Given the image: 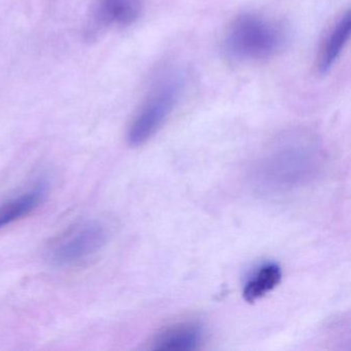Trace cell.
<instances>
[{
    "label": "cell",
    "mask_w": 351,
    "mask_h": 351,
    "mask_svg": "<svg viewBox=\"0 0 351 351\" xmlns=\"http://www.w3.org/2000/svg\"><path fill=\"white\" fill-rule=\"evenodd\" d=\"M322 163L324 154L313 136L289 133L276 139L258 158L252 182L266 195L293 192L315 180Z\"/></svg>",
    "instance_id": "cell-1"
},
{
    "label": "cell",
    "mask_w": 351,
    "mask_h": 351,
    "mask_svg": "<svg viewBox=\"0 0 351 351\" xmlns=\"http://www.w3.org/2000/svg\"><path fill=\"white\" fill-rule=\"evenodd\" d=\"M287 43V32L277 22L258 14L238 16L226 34L225 51L238 62H252L272 58Z\"/></svg>",
    "instance_id": "cell-2"
},
{
    "label": "cell",
    "mask_w": 351,
    "mask_h": 351,
    "mask_svg": "<svg viewBox=\"0 0 351 351\" xmlns=\"http://www.w3.org/2000/svg\"><path fill=\"white\" fill-rule=\"evenodd\" d=\"M184 89L182 75L169 73L160 77L131 122L127 141L141 147L155 136L176 110Z\"/></svg>",
    "instance_id": "cell-3"
},
{
    "label": "cell",
    "mask_w": 351,
    "mask_h": 351,
    "mask_svg": "<svg viewBox=\"0 0 351 351\" xmlns=\"http://www.w3.org/2000/svg\"><path fill=\"white\" fill-rule=\"evenodd\" d=\"M108 235L100 223H82L61 238L50 252L57 266H73L97 254L106 245Z\"/></svg>",
    "instance_id": "cell-4"
},
{
    "label": "cell",
    "mask_w": 351,
    "mask_h": 351,
    "mask_svg": "<svg viewBox=\"0 0 351 351\" xmlns=\"http://www.w3.org/2000/svg\"><path fill=\"white\" fill-rule=\"evenodd\" d=\"M143 0H96L87 36L94 38L110 26H129L141 17Z\"/></svg>",
    "instance_id": "cell-5"
},
{
    "label": "cell",
    "mask_w": 351,
    "mask_h": 351,
    "mask_svg": "<svg viewBox=\"0 0 351 351\" xmlns=\"http://www.w3.org/2000/svg\"><path fill=\"white\" fill-rule=\"evenodd\" d=\"M204 330L197 322H182L166 328L153 342L156 350L189 351L200 348Z\"/></svg>",
    "instance_id": "cell-6"
},
{
    "label": "cell",
    "mask_w": 351,
    "mask_h": 351,
    "mask_svg": "<svg viewBox=\"0 0 351 351\" xmlns=\"http://www.w3.org/2000/svg\"><path fill=\"white\" fill-rule=\"evenodd\" d=\"M351 16L346 13L337 21L328 32L317 57V71L320 75H326L332 71L340 58L350 38Z\"/></svg>",
    "instance_id": "cell-7"
},
{
    "label": "cell",
    "mask_w": 351,
    "mask_h": 351,
    "mask_svg": "<svg viewBox=\"0 0 351 351\" xmlns=\"http://www.w3.org/2000/svg\"><path fill=\"white\" fill-rule=\"evenodd\" d=\"M48 194V184L45 182L36 184L34 189L12 198L0 205V229L20 219L38 208Z\"/></svg>",
    "instance_id": "cell-8"
},
{
    "label": "cell",
    "mask_w": 351,
    "mask_h": 351,
    "mask_svg": "<svg viewBox=\"0 0 351 351\" xmlns=\"http://www.w3.org/2000/svg\"><path fill=\"white\" fill-rule=\"evenodd\" d=\"M282 270L277 263L266 262L256 267L246 279L243 298L250 303L258 301L280 283Z\"/></svg>",
    "instance_id": "cell-9"
}]
</instances>
